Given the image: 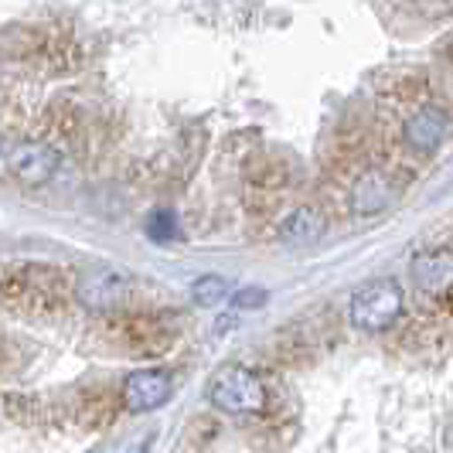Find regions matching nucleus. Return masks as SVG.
<instances>
[{"mask_svg":"<svg viewBox=\"0 0 453 453\" xmlns=\"http://www.w3.org/2000/svg\"><path fill=\"white\" fill-rule=\"evenodd\" d=\"M68 280L55 266H18L4 273V300L24 314H51L62 307Z\"/></svg>","mask_w":453,"mask_h":453,"instance_id":"nucleus-1","label":"nucleus"},{"mask_svg":"<svg viewBox=\"0 0 453 453\" xmlns=\"http://www.w3.org/2000/svg\"><path fill=\"white\" fill-rule=\"evenodd\" d=\"M72 294L92 314H113L116 307L127 303L134 294V276L116 263H99V266L79 273Z\"/></svg>","mask_w":453,"mask_h":453,"instance_id":"nucleus-3","label":"nucleus"},{"mask_svg":"<svg viewBox=\"0 0 453 453\" xmlns=\"http://www.w3.org/2000/svg\"><path fill=\"white\" fill-rule=\"evenodd\" d=\"M266 300H270V294H266L263 287H246V290L235 294V307H239V311H256V307H263Z\"/></svg>","mask_w":453,"mask_h":453,"instance_id":"nucleus-16","label":"nucleus"},{"mask_svg":"<svg viewBox=\"0 0 453 453\" xmlns=\"http://www.w3.org/2000/svg\"><path fill=\"white\" fill-rule=\"evenodd\" d=\"M412 283L423 294L453 290V256L450 252H423L412 259Z\"/></svg>","mask_w":453,"mask_h":453,"instance_id":"nucleus-12","label":"nucleus"},{"mask_svg":"<svg viewBox=\"0 0 453 453\" xmlns=\"http://www.w3.org/2000/svg\"><path fill=\"white\" fill-rule=\"evenodd\" d=\"M208 399L215 403V409H222L228 416H252V412L266 409L270 392H266L263 379L256 372L242 368V365H228L211 379Z\"/></svg>","mask_w":453,"mask_h":453,"instance_id":"nucleus-2","label":"nucleus"},{"mask_svg":"<svg viewBox=\"0 0 453 453\" xmlns=\"http://www.w3.org/2000/svg\"><path fill=\"white\" fill-rule=\"evenodd\" d=\"M228 294H232V287H228L226 276H202L191 287V296L198 307H219L222 300H228Z\"/></svg>","mask_w":453,"mask_h":453,"instance_id":"nucleus-14","label":"nucleus"},{"mask_svg":"<svg viewBox=\"0 0 453 453\" xmlns=\"http://www.w3.org/2000/svg\"><path fill=\"white\" fill-rule=\"evenodd\" d=\"M147 232H150V239H157V242H171V239H178V222H174V215L171 211H154L150 215V222H147Z\"/></svg>","mask_w":453,"mask_h":453,"instance_id":"nucleus-15","label":"nucleus"},{"mask_svg":"<svg viewBox=\"0 0 453 453\" xmlns=\"http://www.w3.org/2000/svg\"><path fill=\"white\" fill-rule=\"evenodd\" d=\"M7 171L11 178L21 184H31V188H42L48 184L55 174H58V150L51 143H42V140H18L7 147Z\"/></svg>","mask_w":453,"mask_h":453,"instance_id":"nucleus-6","label":"nucleus"},{"mask_svg":"<svg viewBox=\"0 0 453 453\" xmlns=\"http://www.w3.org/2000/svg\"><path fill=\"white\" fill-rule=\"evenodd\" d=\"M75 419L86 430H106L116 419V395L110 388H89L75 403Z\"/></svg>","mask_w":453,"mask_h":453,"instance_id":"nucleus-13","label":"nucleus"},{"mask_svg":"<svg viewBox=\"0 0 453 453\" xmlns=\"http://www.w3.org/2000/svg\"><path fill=\"white\" fill-rule=\"evenodd\" d=\"M174 338H178V324L171 318H164V314H134V318H127L119 324V341L134 355L157 358L164 351H171Z\"/></svg>","mask_w":453,"mask_h":453,"instance_id":"nucleus-7","label":"nucleus"},{"mask_svg":"<svg viewBox=\"0 0 453 453\" xmlns=\"http://www.w3.org/2000/svg\"><path fill=\"white\" fill-rule=\"evenodd\" d=\"M395 198H399V184H395V178H392L388 171H382V167H368V171H362V174L355 178V184H351V191H348L351 211L362 215V219L392 208Z\"/></svg>","mask_w":453,"mask_h":453,"instance_id":"nucleus-8","label":"nucleus"},{"mask_svg":"<svg viewBox=\"0 0 453 453\" xmlns=\"http://www.w3.org/2000/svg\"><path fill=\"white\" fill-rule=\"evenodd\" d=\"M406 311V296L395 280H372L358 287V294L348 303V320L362 331H386Z\"/></svg>","mask_w":453,"mask_h":453,"instance_id":"nucleus-4","label":"nucleus"},{"mask_svg":"<svg viewBox=\"0 0 453 453\" xmlns=\"http://www.w3.org/2000/svg\"><path fill=\"white\" fill-rule=\"evenodd\" d=\"M450 136V116L440 106H419L416 113L403 123V140L412 154L426 157L433 150H440V143Z\"/></svg>","mask_w":453,"mask_h":453,"instance_id":"nucleus-9","label":"nucleus"},{"mask_svg":"<svg viewBox=\"0 0 453 453\" xmlns=\"http://www.w3.org/2000/svg\"><path fill=\"white\" fill-rule=\"evenodd\" d=\"M450 4H453V0H450Z\"/></svg>","mask_w":453,"mask_h":453,"instance_id":"nucleus-17","label":"nucleus"},{"mask_svg":"<svg viewBox=\"0 0 453 453\" xmlns=\"http://www.w3.org/2000/svg\"><path fill=\"white\" fill-rule=\"evenodd\" d=\"M174 392V382L167 372H134L123 382V406L134 412H154L160 409Z\"/></svg>","mask_w":453,"mask_h":453,"instance_id":"nucleus-10","label":"nucleus"},{"mask_svg":"<svg viewBox=\"0 0 453 453\" xmlns=\"http://www.w3.org/2000/svg\"><path fill=\"white\" fill-rule=\"evenodd\" d=\"M11 35L21 38V45H18V42H7L11 55H18L27 65L42 68V72H65V68L75 65V48L68 45V42H62L58 35H51V31L14 27Z\"/></svg>","mask_w":453,"mask_h":453,"instance_id":"nucleus-5","label":"nucleus"},{"mask_svg":"<svg viewBox=\"0 0 453 453\" xmlns=\"http://www.w3.org/2000/svg\"><path fill=\"white\" fill-rule=\"evenodd\" d=\"M324 232H327V219H324V211L311 208V204H300L294 211H287L280 228H276L283 246H314L318 239H324Z\"/></svg>","mask_w":453,"mask_h":453,"instance_id":"nucleus-11","label":"nucleus"}]
</instances>
